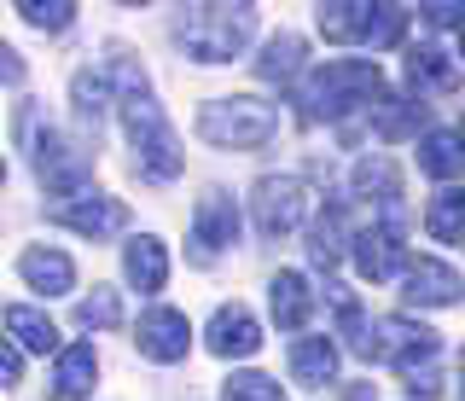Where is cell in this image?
Here are the masks:
<instances>
[{"instance_id":"1","label":"cell","mask_w":465,"mask_h":401,"mask_svg":"<svg viewBox=\"0 0 465 401\" xmlns=\"http://www.w3.org/2000/svg\"><path fill=\"white\" fill-rule=\"evenodd\" d=\"M384 93V70L367 64V59H331L326 70H314L309 88H302V117L320 122V117H349V111H367L372 99Z\"/></svg>"},{"instance_id":"2","label":"cell","mask_w":465,"mask_h":401,"mask_svg":"<svg viewBox=\"0 0 465 401\" xmlns=\"http://www.w3.org/2000/svg\"><path fill=\"white\" fill-rule=\"evenodd\" d=\"M256 30V6H186L174 35L198 64H227L244 53V41Z\"/></svg>"},{"instance_id":"3","label":"cell","mask_w":465,"mask_h":401,"mask_svg":"<svg viewBox=\"0 0 465 401\" xmlns=\"http://www.w3.org/2000/svg\"><path fill=\"white\" fill-rule=\"evenodd\" d=\"M273 128H280V111H273L268 99H251V93L210 99V105L198 111V134L222 152H256V146L273 140Z\"/></svg>"},{"instance_id":"4","label":"cell","mask_w":465,"mask_h":401,"mask_svg":"<svg viewBox=\"0 0 465 401\" xmlns=\"http://www.w3.org/2000/svg\"><path fill=\"white\" fill-rule=\"evenodd\" d=\"M123 128H128V140H134V163H140V175H152V181H174V175L186 169L181 140H174V128L163 122V111H157L152 99H123Z\"/></svg>"},{"instance_id":"5","label":"cell","mask_w":465,"mask_h":401,"mask_svg":"<svg viewBox=\"0 0 465 401\" xmlns=\"http://www.w3.org/2000/svg\"><path fill=\"white\" fill-rule=\"evenodd\" d=\"M18 128H24L29 152H35V181L41 186H53V192H82V186L94 181V157H87L82 146H70L58 128H41L35 111H24Z\"/></svg>"},{"instance_id":"6","label":"cell","mask_w":465,"mask_h":401,"mask_svg":"<svg viewBox=\"0 0 465 401\" xmlns=\"http://www.w3.org/2000/svg\"><path fill=\"white\" fill-rule=\"evenodd\" d=\"M251 210H256V233L280 239V233H291V227H302V216H309V186H302L297 175H262Z\"/></svg>"},{"instance_id":"7","label":"cell","mask_w":465,"mask_h":401,"mask_svg":"<svg viewBox=\"0 0 465 401\" xmlns=\"http://www.w3.org/2000/svg\"><path fill=\"white\" fill-rule=\"evenodd\" d=\"M355 268H361V279H390L396 268H407V245H401V210L390 204L384 216H378L372 227H361L355 233Z\"/></svg>"},{"instance_id":"8","label":"cell","mask_w":465,"mask_h":401,"mask_svg":"<svg viewBox=\"0 0 465 401\" xmlns=\"http://www.w3.org/2000/svg\"><path fill=\"white\" fill-rule=\"evenodd\" d=\"M227 245H239V210H232L227 192H203L193 216V262L210 268Z\"/></svg>"},{"instance_id":"9","label":"cell","mask_w":465,"mask_h":401,"mask_svg":"<svg viewBox=\"0 0 465 401\" xmlns=\"http://www.w3.org/2000/svg\"><path fill=\"white\" fill-rule=\"evenodd\" d=\"M134 343H140L145 361L174 367V361H186V349H193V326H186V314H174V308H145L140 326H134Z\"/></svg>"},{"instance_id":"10","label":"cell","mask_w":465,"mask_h":401,"mask_svg":"<svg viewBox=\"0 0 465 401\" xmlns=\"http://www.w3.org/2000/svg\"><path fill=\"white\" fill-rule=\"evenodd\" d=\"M53 221L82 233V239H105V233H123L128 227V204L123 198H105V192H82V198H64L53 210Z\"/></svg>"},{"instance_id":"11","label":"cell","mask_w":465,"mask_h":401,"mask_svg":"<svg viewBox=\"0 0 465 401\" xmlns=\"http://www.w3.org/2000/svg\"><path fill=\"white\" fill-rule=\"evenodd\" d=\"M460 274L448 262H430V256H419V262H407V274H401V297L413 308H448V303H460Z\"/></svg>"},{"instance_id":"12","label":"cell","mask_w":465,"mask_h":401,"mask_svg":"<svg viewBox=\"0 0 465 401\" xmlns=\"http://www.w3.org/2000/svg\"><path fill=\"white\" fill-rule=\"evenodd\" d=\"M210 349L222 355V361H244V355H256L262 349L256 314L244 308V303H222V308L210 314Z\"/></svg>"},{"instance_id":"13","label":"cell","mask_w":465,"mask_h":401,"mask_svg":"<svg viewBox=\"0 0 465 401\" xmlns=\"http://www.w3.org/2000/svg\"><path fill=\"white\" fill-rule=\"evenodd\" d=\"M18 274H24V285L29 291H41V297H64L70 285H76V262H70L64 250H24L18 256Z\"/></svg>"},{"instance_id":"14","label":"cell","mask_w":465,"mask_h":401,"mask_svg":"<svg viewBox=\"0 0 465 401\" xmlns=\"http://www.w3.org/2000/svg\"><path fill=\"white\" fill-rule=\"evenodd\" d=\"M268 303H273V320H280L285 332H302V326H309V314H314V291H309V279H302V274L280 268L273 285H268Z\"/></svg>"},{"instance_id":"15","label":"cell","mask_w":465,"mask_h":401,"mask_svg":"<svg viewBox=\"0 0 465 401\" xmlns=\"http://www.w3.org/2000/svg\"><path fill=\"white\" fill-rule=\"evenodd\" d=\"M331 372H338V343L331 337H297L291 343V378L320 390V384H331Z\"/></svg>"},{"instance_id":"16","label":"cell","mask_w":465,"mask_h":401,"mask_svg":"<svg viewBox=\"0 0 465 401\" xmlns=\"http://www.w3.org/2000/svg\"><path fill=\"white\" fill-rule=\"evenodd\" d=\"M123 274L134 291H163V279H169V256H163V239H134V245L123 250Z\"/></svg>"},{"instance_id":"17","label":"cell","mask_w":465,"mask_h":401,"mask_svg":"<svg viewBox=\"0 0 465 401\" xmlns=\"http://www.w3.org/2000/svg\"><path fill=\"white\" fill-rule=\"evenodd\" d=\"M372 0H331V6H320V35L326 41H367L372 35Z\"/></svg>"},{"instance_id":"18","label":"cell","mask_w":465,"mask_h":401,"mask_svg":"<svg viewBox=\"0 0 465 401\" xmlns=\"http://www.w3.org/2000/svg\"><path fill=\"white\" fill-rule=\"evenodd\" d=\"M94 372H99L94 343H70V349L58 355V367H53V396H58V401L87 396V390H94Z\"/></svg>"},{"instance_id":"19","label":"cell","mask_w":465,"mask_h":401,"mask_svg":"<svg viewBox=\"0 0 465 401\" xmlns=\"http://www.w3.org/2000/svg\"><path fill=\"white\" fill-rule=\"evenodd\" d=\"M419 117H425V105H413V99H401V93H378L372 105H367V122H372L378 140H407V134H419Z\"/></svg>"},{"instance_id":"20","label":"cell","mask_w":465,"mask_h":401,"mask_svg":"<svg viewBox=\"0 0 465 401\" xmlns=\"http://www.w3.org/2000/svg\"><path fill=\"white\" fill-rule=\"evenodd\" d=\"M419 169H425L430 181H454L465 169V140L448 134V128H430V134L419 140Z\"/></svg>"},{"instance_id":"21","label":"cell","mask_w":465,"mask_h":401,"mask_svg":"<svg viewBox=\"0 0 465 401\" xmlns=\"http://www.w3.org/2000/svg\"><path fill=\"white\" fill-rule=\"evenodd\" d=\"M349 186H355V192L361 198H378V204H396V198H401V169L396 163H390V157H361V163H355V175H349Z\"/></svg>"},{"instance_id":"22","label":"cell","mask_w":465,"mask_h":401,"mask_svg":"<svg viewBox=\"0 0 465 401\" xmlns=\"http://www.w3.org/2000/svg\"><path fill=\"white\" fill-rule=\"evenodd\" d=\"M70 99H76V122L99 140V122H105V105H111V88L99 70H76L70 76Z\"/></svg>"},{"instance_id":"23","label":"cell","mask_w":465,"mask_h":401,"mask_svg":"<svg viewBox=\"0 0 465 401\" xmlns=\"http://www.w3.org/2000/svg\"><path fill=\"white\" fill-rule=\"evenodd\" d=\"M297 70H302V35H273L268 47H262V59H256V76L262 82H297Z\"/></svg>"},{"instance_id":"24","label":"cell","mask_w":465,"mask_h":401,"mask_svg":"<svg viewBox=\"0 0 465 401\" xmlns=\"http://www.w3.org/2000/svg\"><path fill=\"white\" fill-rule=\"evenodd\" d=\"M6 332L18 337L24 349H35V355H47V349H58V326L47 320V314L24 308V303H12V308H6Z\"/></svg>"},{"instance_id":"25","label":"cell","mask_w":465,"mask_h":401,"mask_svg":"<svg viewBox=\"0 0 465 401\" xmlns=\"http://www.w3.org/2000/svg\"><path fill=\"white\" fill-rule=\"evenodd\" d=\"M425 227H430V239H442V245H465V192H454V186L436 192Z\"/></svg>"},{"instance_id":"26","label":"cell","mask_w":465,"mask_h":401,"mask_svg":"<svg viewBox=\"0 0 465 401\" xmlns=\"http://www.w3.org/2000/svg\"><path fill=\"white\" fill-rule=\"evenodd\" d=\"M309 256H314V268H338V256H343V204H326V216L314 221Z\"/></svg>"},{"instance_id":"27","label":"cell","mask_w":465,"mask_h":401,"mask_svg":"<svg viewBox=\"0 0 465 401\" xmlns=\"http://www.w3.org/2000/svg\"><path fill=\"white\" fill-rule=\"evenodd\" d=\"M407 82H413V88H454V64L436 47H413L407 53Z\"/></svg>"},{"instance_id":"28","label":"cell","mask_w":465,"mask_h":401,"mask_svg":"<svg viewBox=\"0 0 465 401\" xmlns=\"http://www.w3.org/2000/svg\"><path fill=\"white\" fill-rule=\"evenodd\" d=\"M116 320H123V303H116L111 285H94V297L76 303V326H82V332H105V326H116Z\"/></svg>"},{"instance_id":"29","label":"cell","mask_w":465,"mask_h":401,"mask_svg":"<svg viewBox=\"0 0 465 401\" xmlns=\"http://www.w3.org/2000/svg\"><path fill=\"white\" fill-rule=\"evenodd\" d=\"M18 12H24L29 30H47V35H58V30L76 24V6H70V0H24Z\"/></svg>"},{"instance_id":"30","label":"cell","mask_w":465,"mask_h":401,"mask_svg":"<svg viewBox=\"0 0 465 401\" xmlns=\"http://www.w3.org/2000/svg\"><path fill=\"white\" fill-rule=\"evenodd\" d=\"M222 401H285V390L273 378H262V372H232Z\"/></svg>"},{"instance_id":"31","label":"cell","mask_w":465,"mask_h":401,"mask_svg":"<svg viewBox=\"0 0 465 401\" xmlns=\"http://www.w3.org/2000/svg\"><path fill=\"white\" fill-rule=\"evenodd\" d=\"M401 30H407V6H378L372 12V47H396L401 41Z\"/></svg>"},{"instance_id":"32","label":"cell","mask_w":465,"mask_h":401,"mask_svg":"<svg viewBox=\"0 0 465 401\" xmlns=\"http://www.w3.org/2000/svg\"><path fill=\"white\" fill-rule=\"evenodd\" d=\"M419 12H425V24H436V30L465 24V6H460V0H430V6H419Z\"/></svg>"},{"instance_id":"33","label":"cell","mask_w":465,"mask_h":401,"mask_svg":"<svg viewBox=\"0 0 465 401\" xmlns=\"http://www.w3.org/2000/svg\"><path fill=\"white\" fill-rule=\"evenodd\" d=\"M0 82H6V88H18V82H24V59L6 47V41H0Z\"/></svg>"},{"instance_id":"34","label":"cell","mask_w":465,"mask_h":401,"mask_svg":"<svg viewBox=\"0 0 465 401\" xmlns=\"http://www.w3.org/2000/svg\"><path fill=\"white\" fill-rule=\"evenodd\" d=\"M18 378H24L18 349H12V343H0V384H18Z\"/></svg>"},{"instance_id":"35","label":"cell","mask_w":465,"mask_h":401,"mask_svg":"<svg viewBox=\"0 0 465 401\" xmlns=\"http://www.w3.org/2000/svg\"><path fill=\"white\" fill-rule=\"evenodd\" d=\"M343 401H378V390H372V384H349Z\"/></svg>"},{"instance_id":"36","label":"cell","mask_w":465,"mask_h":401,"mask_svg":"<svg viewBox=\"0 0 465 401\" xmlns=\"http://www.w3.org/2000/svg\"><path fill=\"white\" fill-rule=\"evenodd\" d=\"M460 59H465V24H460Z\"/></svg>"},{"instance_id":"37","label":"cell","mask_w":465,"mask_h":401,"mask_svg":"<svg viewBox=\"0 0 465 401\" xmlns=\"http://www.w3.org/2000/svg\"><path fill=\"white\" fill-rule=\"evenodd\" d=\"M460 384H465V355H460Z\"/></svg>"},{"instance_id":"38","label":"cell","mask_w":465,"mask_h":401,"mask_svg":"<svg viewBox=\"0 0 465 401\" xmlns=\"http://www.w3.org/2000/svg\"><path fill=\"white\" fill-rule=\"evenodd\" d=\"M0 186H6V163H0Z\"/></svg>"}]
</instances>
